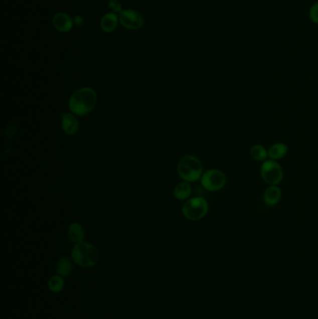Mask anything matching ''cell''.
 I'll return each mask as SVG.
<instances>
[{
  "instance_id": "3",
  "label": "cell",
  "mask_w": 318,
  "mask_h": 319,
  "mask_svg": "<svg viewBox=\"0 0 318 319\" xmlns=\"http://www.w3.org/2000/svg\"><path fill=\"white\" fill-rule=\"evenodd\" d=\"M178 174L187 182H195L201 180L203 176V165L197 157L187 155L179 160L178 164Z\"/></svg>"
},
{
  "instance_id": "6",
  "label": "cell",
  "mask_w": 318,
  "mask_h": 319,
  "mask_svg": "<svg viewBox=\"0 0 318 319\" xmlns=\"http://www.w3.org/2000/svg\"><path fill=\"white\" fill-rule=\"evenodd\" d=\"M201 183L208 192H219L226 184L225 174L218 169L207 170L201 178Z\"/></svg>"
},
{
  "instance_id": "10",
  "label": "cell",
  "mask_w": 318,
  "mask_h": 319,
  "mask_svg": "<svg viewBox=\"0 0 318 319\" xmlns=\"http://www.w3.org/2000/svg\"><path fill=\"white\" fill-rule=\"evenodd\" d=\"M119 19L118 14L114 13H108L105 14L100 21L101 29L106 33H111L119 25Z\"/></svg>"
},
{
  "instance_id": "19",
  "label": "cell",
  "mask_w": 318,
  "mask_h": 319,
  "mask_svg": "<svg viewBox=\"0 0 318 319\" xmlns=\"http://www.w3.org/2000/svg\"><path fill=\"white\" fill-rule=\"evenodd\" d=\"M309 17L313 24L318 25V2L314 3L309 11Z\"/></svg>"
},
{
  "instance_id": "11",
  "label": "cell",
  "mask_w": 318,
  "mask_h": 319,
  "mask_svg": "<svg viewBox=\"0 0 318 319\" xmlns=\"http://www.w3.org/2000/svg\"><path fill=\"white\" fill-rule=\"evenodd\" d=\"M73 259L66 256L60 258L56 264V272L58 275L62 277L70 276L73 271Z\"/></svg>"
},
{
  "instance_id": "20",
  "label": "cell",
  "mask_w": 318,
  "mask_h": 319,
  "mask_svg": "<svg viewBox=\"0 0 318 319\" xmlns=\"http://www.w3.org/2000/svg\"><path fill=\"white\" fill-rule=\"evenodd\" d=\"M73 21L75 27H81L84 25V18L80 15H76L73 18Z\"/></svg>"
},
{
  "instance_id": "14",
  "label": "cell",
  "mask_w": 318,
  "mask_h": 319,
  "mask_svg": "<svg viewBox=\"0 0 318 319\" xmlns=\"http://www.w3.org/2000/svg\"><path fill=\"white\" fill-rule=\"evenodd\" d=\"M175 197L179 201H184L189 199V197L192 194V186L190 182H180L177 186L175 187L174 190Z\"/></svg>"
},
{
  "instance_id": "17",
  "label": "cell",
  "mask_w": 318,
  "mask_h": 319,
  "mask_svg": "<svg viewBox=\"0 0 318 319\" xmlns=\"http://www.w3.org/2000/svg\"><path fill=\"white\" fill-rule=\"evenodd\" d=\"M250 156L255 161L265 162L268 157V150H266L265 147L261 145H254L250 149Z\"/></svg>"
},
{
  "instance_id": "13",
  "label": "cell",
  "mask_w": 318,
  "mask_h": 319,
  "mask_svg": "<svg viewBox=\"0 0 318 319\" xmlns=\"http://www.w3.org/2000/svg\"><path fill=\"white\" fill-rule=\"evenodd\" d=\"M67 234L69 239L71 240L75 244H79L83 242L85 237V231L82 225H80L78 222H73L68 227Z\"/></svg>"
},
{
  "instance_id": "1",
  "label": "cell",
  "mask_w": 318,
  "mask_h": 319,
  "mask_svg": "<svg viewBox=\"0 0 318 319\" xmlns=\"http://www.w3.org/2000/svg\"><path fill=\"white\" fill-rule=\"evenodd\" d=\"M97 103V93L90 87L75 91L68 100V107L77 116H85L93 111Z\"/></svg>"
},
{
  "instance_id": "2",
  "label": "cell",
  "mask_w": 318,
  "mask_h": 319,
  "mask_svg": "<svg viewBox=\"0 0 318 319\" xmlns=\"http://www.w3.org/2000/svg\"><path fill=\"white\" fill-rule=\"evenodd\" d=\"M71 259H73L76 264L83 267L90 268L98 263L100 259V252L96 246L87 243L81 242L76 244L71 252Z\"/></svg>"
},
{
  "instance_id": "4",
  "label": "cell",
  "mask_w": 318,
  "mask_h": 319,
  "mask_svg": "<svg viewBox=\"0 0 318 319\" xmlns=\"http://www.w3.org/2000/svg\"><path fill=\"white\" fill-rule=\"evenodd\" d=\"M208 212V203L203 197H193L187 200L182 206V213L187 220L197 221L202 220Z\"/></svg>"
},
{
  "instance_id": "16",
  "label": "cell",
  "mask_w": 318,
  "mask_h": 319,
  "mask_svg": "<svg viewBox=\"0 0 318 319\" xmlns=\"http://www.w3.org/2000/svg\"><path fill=\"white\" fill-rule=\"evenodd\" d=\"M48 287L52 292H61L65 287L64 278L60 275H53L48 281Z\"/></svg>"
},
{
  "instance_id": "12",
  "label": "cell",
  "mask_w": 318,
  "mask_h": 319,
  "mask_svg": "<svg viewBox=\"0 0 318 319\" xmlns=\"http://www.w3.org/2000/svg\"><path fill=\"white\" fill-rule=\"evenodd\" d=\"M282 193L277 186H270L266 189L263 195V200L267 206H275L281 200Z\"/></svg>"
},
{
  "instance_id": "5",
  "label": "cell",
  "mask_w": 318,
  "mask_h": 319,
  "mask_svg": "<svg viewBox=\"0 0 318 319\" xmlns=\"http://www.w3.org/2000/svg\"><path fill=\"white\" fill-rule=\"evenodd\" d=\"M260 175L262 180L270 186H277L283 180V170L274 160L265 161L260 167Z\"/></svg>"
},
{
  "instance_id": "9",
  "label": "cell",
  "mask_w": 318,
  "mask_h": 319,
  "mask_svg": "<svg viewBox=\"0 0 318 319\" xmlns=\"http://www.w3.org/2000/svg\"><path fill=\"white\" fill-rule=\"evenodd\" d=\"M61 124H62L63 131L68 135H73L75 133H78L80 128L79 120L77 119L76 115L72 112L64 113L62 115Z\"/></svg>"
},
{
  "instance_id": "15",
  "label": "cell",
  "mask_w": 318,
  "mask_h": 319,
  "mask_svg": "<svg viewBox=\"0 0 318 319\" xmlns=\"http://www.w3.org/2000/svg\"><path fill=\"white\" fill-rule=\"evenodd\" d=\"M287 153V146L284 143H276L272 145L268 150V157L271 160H280L284 158Z\"/></svg>"
},
{
  "instance_id": "8",
  "label": "cell",
  "mask_w": 318,
  "mask_h": 319,
  "mask_svg": "<svg viewBox=\"0 0 318 319\" xmlns=\"http://www.w3.org/2000/svg\"><path fill=\"white\" fill-rule=\"evenodd\" d=\"M53 26L62 33L69 32L74 26L73 18L66 13H58L53 17Z\"/></svg>"
},
{
  "instance_id": "7",
  "label": "cell",
  "mask_w": 318,
  "mask_h": 319,
  "mask_svg": "<svg viewBox=\"0 0 318 319\" xmlns=\"http://www.w3.org/2000/svg\"><path fill=\"white\" fill-rule=\"evenodd\" d=\"M119 24L129 30H138L145 24L144 16L132 9L123 10L119 14Z\"/></svg>"
},
{
  "instance_id": "18",
  "label": "cell",
  "mask_w": 318,
  "mask_h": 319,
  "mask_svg": "<svg viewBox=\"0 0 318 319\" xmlns=\"http://www.w3.org/2000/svg\"><path fill=\"white\" fill-rule=\"evenodd\" d=\"M107 6H108V9L111 11V13H114V14H119L123 11L122 5L119 0H109Z\"/></svg>"
}]
</instances>
